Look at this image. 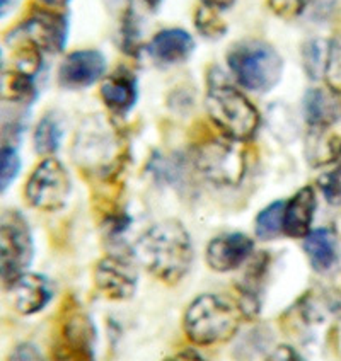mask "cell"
<instances>
[{
    "label": "cell",
    "instance_id": "6da1fadb",
    "mask_svg": "<svg viewBox=\"0 0 341 361\" xmlns=\"http://www.w3.org/2000/svg\"><path fill=\"white\" fill-rule=\"evenodd\" d=\"M133 254L152 276L167 285L183 280L195 257L190 233L178 220L159 221L142 233Z\"/></svg>",
    "mask_w": 341,
    "mask_h": 361
},
{
    "label": "cell",
    "instance_id": "7a4b0ae2",
    "mask_svg": "<svg viewBox=\"0 0 341 361\" xmlns=\"http://www.w3.org/2000/svg\"><path fill=\"white\" fill-rule=\"evenodd\" d=\"M246 321L241 303L217 293L200 295L190 303L183 319L186 338L198 346L231 341Z\"/></svg>",
    "mask_w": 341,
    "mask_h": 361
},
{
    "label": "cell",
    "instance_id": "3957f363",
    "mask_svg": "<svg viewBox=\"0 0 341 361\" xmlns=\"http://www.w3.org/2000/svg\"><path fill=\"white\" fill-rule=\"evenodd\" d=\"M227 65L237 84L251 92H268L283 73L280 53L263 39L234 43L227 51Z\"/></svg>",
    "mask_w": 341,
    "mask_h": 361
},
{
    "label": "cell",
    "instance_id": "277c9868",
    "mask_svg": "<svg viewBox=\"0 0 341 361\" xmlns=\"http://www.w3.org/2000/svg\"><path fill=\"white\" fill-rule=\"evenodd\" d=\"M207 113L222 135L236 142H246L256 135L260 113L239 89L227 82H212L205 97Z\"/></svg>",
    "mask_w": 341,
    "mask_h": 361
},
{
    "label": "cell",
    "instance_id": "5b68a950",
    "mask_svg": "<svg viewBox=\"0 0 341 361\" xmlns=\"http://www.w3.org/2000/svg\"><path fill=\"white\" fill-rule=\"evenodd\" d=\"M35 259V237L28 216L18 208L0 212V283L11 288L30 271Z\"/></svg>",
    "mask_w": 341,
    "mask_h": 361
},
{
    "label": "cell",
    "instance_id": "8992f818",
    "mask_svg": "<svg viewBox=\"0 0 341 361\" xmlns=\"http://www.w3.org/2000/svg\"><path fill=\"white\" fill-rule=\"evenodd\" d=\"M71 23L61 11L43 6H32L30 12L6 35V43H28L41 53L56 55L67 47Z\"/></svg>",
    "mask_w": 341,
    "mask_h": 361
},
{
    "label": "cell",
    "instance_id": "52a82bcc",
    "mask_svg": "<svg viewBox=\"0 0 341 361\" xmlns=\"http://www.w3.org/2000/svg\"><path fill=\"white\" fill-rule=\"evenodd\" d=\"M193 162L205 179L217 186H237L246 174V150L232 138H210L201 142Z\"/></svg>",
    "mask_w": 341,
    "mask_h": 361
},
{
    "label": "cell",
    "instance_id": "ba28073f",
    "mask_svg": "<svg viewBox=\"0 0 341 361\" xmlns=\"http://www.w3.org/2000/svg\"><path fill=\"white\" fill-rule=\"evenodd\" d=\"M72 192L67 167L55 157H44L36 164L24 184V200L31 208L44 213L60 212Z\"/></svg>",
    "mask_w": 341,
    "mask_h": 361
},
{
    "label": "cell",
    "instance_id": "9c48e42d",
    "mask_svg": "<svg viewBox=\"0 0 341 361\" xmlns=\"http://www.w3.org/2000/svg\"><path fill=\"white\" fill-rule=\"evenodd\" d=\"M96 326L76 303L64 305L53 343V361H96Z\"/></svg>",
    "mask_w": 341,
    "mask_h": 361
},
{
    "label": "cell",
    "instance_id": "30bf717a",
    "mask_svg": "<svg viewBox=\"0 0 341 361\" xmlns=\"http://www.w3.org/2000/svg\"><path fill=\"white\" fill-rule=\"evenodd\" d=\"M118 138L104 123L89 121L84 123L77 135L76 154L77 162L88 169H94L100 176H113L116 162H120L118 154Z\"/></svg>",
    "mask_w": 341,
    "mask_h": 361
},
{
    "label": "cell",
    "instance_id": "8fae6325",
    "mask_svg": "<svg viewBox=\"0 0 341 361\" xmlns=\"http://www.w3.org/2000/svg\"><path fill=\"white\" fill-rule=\"evenodd\" d=\"M106 73V59L97 50H76L60 61L56 80L60 87L79 90L100 82Z\"/></svg>",
    "mask_w": 341,
    "mask_h": 361
},
{
    "label": "cell",
    "instance_id": "7c38bea8",
    "mask_svg": "<svg viewBox=\"0 0 341 361\" xmlns=\"http://www.w3.org/2000/svg\"><path fill=\"white\" fill-rule=\"evenodd\" d=\"M94 285L109 300H128L137 290V273L120 256H106L94 268Z\"/></svg>",
    "mask_w": 341,
    "mask_h": 361
},
{
    "label": "cell",
    "instance_id": "4fadbf2b",
    "mask_svg": "<svg viewBox=\"0 0 341 361\" xmlns=\"http://www.w3.org/2000/svg\"><path fill=\"white\" fill-rule=\"evenodd\" d=\"M254 251V242L241 232H229L215 237L207 245V264L217 273H229L249 261Z\"/></svg>",
    "mask_w": 341,
    "mask_h": 361
},
{
    "label": "cell",
    "instance_id": "5bb4252c",
    "mask_svg": "<svg viewBox=\"0 0 341 361\" xmlns=\"http://www.w3.org/2000/svg\"><path fill=\"white\" fill-rule=\"evenodd\" d=\"M9 290L12 305L16 312L24 317H31V315L43 312L50 305L53 293H55L53 285L47 276L40 273H31V271L23 274Z\"/></svg>",
    "mask_w": 341,
    "mask_h": 361
},
{
    "label": "cell",
    "instance_id": "9a60e30c",
    "mask_svg": "<svg viewBox=\"0 0 341 361\" xmlns=\"http://www.w3.org/2000/svg\"><path fill=\"white\" fill-rule=\"evenodd\" d=\"M145 50L157 65H179L193 55L195 39L181 27H167L155 32Z\"/></svg>",
    "mask_w": 341,
    "mask_h": 361
},
{
    "label": "cell",
    "instance_id": "2e32d148",
    "mask_svg": "<svg viewBox=\"0 0 341 361\" xmlns=\"http://www.w3.org/2000/svg\"><path fill=\"white\" fill-rule=\"evenodd\" d=\"M318 198L312 186H304L295 192L283 208V233L292 239H304L311 232Z\"/></svg>",
    "mask_w": 341,
    "mask_h": 361
},
{
    "label": "cell",
    "instance_id": "e0dca14e",
    "mask_svg": "<svg viewBox=\"0 0 341 361\" xmlns=\"http://www.w3.org/2000/svg\"><path fill=\"white\" fill-rule=\"evenodd\" d=\"M304 113L311 128H331L341 120V94L330 87H314L304 97Z\"/></svg>",
    "mask_w": 341,
    "mask_h": 361
},
{
    "label": "cell",
    "instance_id": "ac0fdd59",
    "mask_svg": "<svg viewBox=\"0 0 341 361\" xmlns=\"http://www.w3.org/2000/svg\"><path fill=\"white\" fill-rule=\"evenodd\" d=\"M101 99L111 113L126 114L137 104L138 85L135 75L128 71H116L102 79L100 87Z\"/></svg>",
    "mask_w": 341,
    "mask_h": 361
},
{
    "label": "cell",
    "instance_id": "d6986e66",
    "mask_svg": "<svg viewBox=\"0 0 341 361\" xmlns=\"http://www.w3.org/2000/svg\"><path fill=\"white\" fill-rule=\"evenodd\" d=\"M304 251L311 266L319 273H326L338 262L340 249L335 232L330 228H316L304 237Z\"/></svg>",
    "mask_w": 341,
    "mask_h": 361
},
{
    "label": "cell",
    "instance_id": "ffe728a7",
    "mask_svg": "<svg viewBox=\"0 0 341 361\" xmlns=\"http://www.w3.org/2000/svg\"><path fill=\"white\" fill-rule=\"evenodd\" d=\"M0 99L12 104L30 106L38 99V85L36 77L18 68H9L0 73Z\"/></svg>",
    "mask_w": 341,
    "mask_h": 361
},
{
    "label": "cell",
    "instance_id": "44dd1931",
    "mask_svg": "<svg viewBox=\"0 0 341 361\" xmlns=\"http://www.w3.org/2000/svg\"><path fill=\"white\" fill-rule=\"evenodd\" d=\"M330 128H311L307 138V159L312 166H326L341 159V138L328 133Z\"/></svg>",
    "mask_w": 341,
    "mask_h": 361
},
{
    "label": "cell",
    "instance_id": "7402d4cb",
    "mask_svg": "<svg viewBox=\"0 0 341 361\" xmlns=\"http://www.w3.org/2000/svg\"><path fill=\"white\" fill-rule=\"evenodd\" d=\"M61 125L53 113H47L40 118L32 130V147L40 157H53L60 149Z\"/></svg>",
    "mask_w": 341,
    "mask_h": 361
},
{
    "label": "cell",
    "instance_id": "603a6c76",
    "mask_svg": "<svg viewBox=\"0 0 341 361\" xmlns=\"http://www.w3.org/2000/svg\"><path fill=\"white\" fill-rule=\"evenodd\" d=\"M283 208L285 201L278 200L270 203L268 207L263 208L258 213L256 221H254V232L261 240H273L283 233Z\"/></svg>",
    "mask_w": 341,
    "mask_h": 361
},
{
    "label": "cell",
    "instance_id": "cb8c5ba5",
    "mask_svg": "<svg viewBox=\"0 0 341 361\" xmlns=\"http://www.w3.org/2000/svg\"><path fill=\"white\" fill-rule=\"evenodd\" d=\"M23 169L19 150L12 143H0V195L9 191V188L19 178Z\"/></svg>",
    "mask_w": 341,
    "mask_h": 361
},
{
    "label": "cell",
    "instance_id": "d4e9b609",
    "mask_svg": "<svg viewBox=\"0 0 341 361\" xmlns=\"http://www.w3.org/2000/svg\"><path fill=\"white\" fill-rule=\"evenodd\" d=\"M193 23L196 31L210 41H217L227 35V24L220 18V12L210 7L200 6L193 16Z\"/></svg>",
    "mask_w": 341,
    "mask_h": 361
},
{
    "label": "cell",
    "instance_id": "484cf974",
    "mask_svg": "<svg viewBox=\"0 0 341 361\" xmlns=\"http://www.w3.org/2000/svg\"><path fill=\"white\" fill-rule=\"evenodd\" d=\"M328 59V41L311 39L302 47V61L307 75L312 80H318L324 77V68H326Z\"/></svg>",
    "mask_w": 341,
    "mask_h": 361
},
{
    "label": "cell",
    "instance_id": "4316f807",
    "mask_svg": "<svg viewBox=\"0 0 341 361\" xmlns=\"http://www.w3.org/2000/svg\"><path fill=\"white\" fill-rule=\"evenodd\" d=\"M328 87L341 94V36L328 41V59L324 68Z\"/></svg>",
    "mask_w": 341,
    "mask_h": 361
},
{
    "label": "cell",
    "instance_id": "83f0119b",
    "mask_svg": "<svg viewBox=\"0 0 341 361\" xmlns=\"http://www.w3.org/2000/svg\"><path fill=\"white\" fill-rule=\"evenodd\" d=\"M138 27L137 20H135V16L131 9L123 11L121 20H120V31H118V43H120V48L128 55H137L138 51Z\"/></svg>",
    "mask_w": 341,
    "mask_h": 361
},
{
    "label": "cell",
    "instance_id": "f1b7e54d",
    "mask_svg": "<svg viewBox=\"0 0 341 361\" xmlns=\"http://www.w3.org/2000/svg\"><path fill=\"white\" fill-rule=\"evenodd\" d=\"M318 186L330 203L341 201V162L318 179Z\"/></svg>",
    "mask_w": 341,
    "mask_h": 361
},
{
    "label": "cell",
    "instance_id": "f546056e",
    "mask_svg": "<svg viewBox=\"0 0 341 361\" xmlns=\"http://www.w3.org/2000/svg\"><path fill=\"white\" fill-rule=\"evenodd\" d=\"M311 0H268V7L273 14L283 19H295L304 14Z\"/></svg>",
    "mask_w": 341,
    "mask_h": 361
},
{
    "label": "cell",
    "instance_id": "4dcf8cb0",
    "mask_svg": "<svg viewBox=\"0 0 341 361\" xmlns=\"http://www.w3.org/2000/svg\"><path fill=\"white\" fill-rule=\"evenodd\" d=\"M7 361H44L43 355L35 344L31 343H20L14 350L11 351Z\"/></svg>",
    "mask_w": 341,
    "mask_h": 361
},
{
    "label": "cell",
    "instance_id": "1f68e13d",
    "mask_svg": "<svg viewBox=\"0 0 341 361\" xmlns=\"http://www.w3.org/2000/svg\"><path fill=\"white\" fill-rule=\"evenodd\" d=\"M270 361H304L302 356L292 346L282 344V346L275 348V351L271 353Z\"/></svg>",
    "mask_w": 341,
    "mask_h": 361
},
{
    "label": "cell",
    "instance_id": "d6a6232c",
    "mask_svg": "<svg viewBox=\"0 0 341 361\" xmlns=\"http://www.w3.org/2000/svg\"><path fill=\"white\" fill-rule=\"evenodd\" d=\"M164 361H205L203 356L198 351H195L193 348H186V350H181L174 355L166 358Z\"/></svg>",
    "mask_w": 341,
    "mask_h": 361
},
{
    "label": "cell",
    "instance_id": "836d02e7",
    "mask_svg": "<svg viewBox=\"0 0 341 361\" xmlns=\"http://www.w3.org/2000/svg\"><path fill=\"white\" fill-rule=\"evenodd\" d=\"M201 6L205 7H210V9H215V11H227L231 9V7L236 4V0H200Z\"/></svg>",
    "mask_w": 341,
    "mask_h": 361
},
{
    "label": "cell",
    "instance_id": "e575fe53",
    "mask_svg": "<svg viewBox=\"0 0 341 361\" xmlns=\"http://www.w3.org/2000/svg\"><path fill=\"white\" fill-rule=\"evenodd\" d=\"M40 6L43 7H50V9H64V7H67L68 4H71V0H38Z\"/></svg>",
    "mask_w": 341,
    "mask_h": 361
},
{
    "label": "cell",
    "instance_id": "d590c367",
    "mask_svg": "<svg viewBox=\"0 0 341 361\" xmlns=\"http://www.w3.org/2000/svg\"><path fill=\"white\" fill-rule=\"evenodd\" d=\"M16 4H18V0H0V20L14 9Z\"/></svg>",
    "mask_w": 341,
    "mask_h": 361
},
{
    "label": "cell",
    "instance_id": "8d00e7d4",
    "mask_svg": "<svg viewBox=\"0 0 341 361\" xmlns=\"http://www.w3.org/2000/svg\"><path fill=\"white\" fill-rule=\"evenodd\" d=\"M162 2L164 0H143V4H145L150 11H157L159 7L162 6Z\"/></svg>",
    "mask_w": 341,
    "mask_h": 361
},
{
    "label": "cell",
    "instance_id": "74e56055",
    "mask_svg": "<svg viewBox=\"0 0 341 361\" xmlns=\"http://www.w3.org/2000/svg\"><path fill=\"white\" fill-rule=\"evenodd\" d=\"M0 73H2V50H0Z\"/></svg>",
    "mask_w": 341,
    "mask_h": 361
},
{
    "label": "cell",
    "instance_id": "f35d334b",
    "mask_svg": "<svg viewBox=\"0 0 341 361\" xmlns=\"http://www.w3.org/2000/svg\"><path fill=\"white\" fill-rule=\"evenodd\" d=\"M125 2H126V4H128V6H130V4H131V0H125Z\"/></svg>",
    "mask_w": 341,
    "mask_h": 361
}]
</instances>
